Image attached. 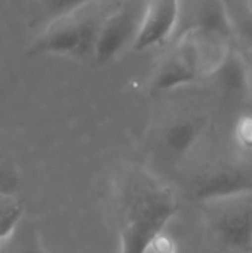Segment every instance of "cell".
<instances>
[{
    "instance_id": "obj_7",
    "label": "cell",
    "mask_w": 252,
    "mask_h": 253,
    "mask_svg": "<svg viewBox=\"0 0 252 253\" xmlns=\"http://www.w3.org/2000/svg\"><path fill=\"white\" fill-rule=\"evenodd\" d=\"M252 191V176L235 168L203 172L192 182V196L201 203Z\"/></svg>"
},
{
    "instance_id": "obj_9",
    "label": "cell",
    "mask_w": 252,
    "mask_h": 253,
    "mask_svg": "<svg viewBox=\"0 0 252 253\" xmlns=\"http://www.w3.org/2000/svg\"><path fill=\"white\" fill-rule=\"evenodd\" d=\"M208 127L206 116L183 117L172 122L163 132L162 144L165 150L174 157L189 154L201 141Z\"/></svg>"
},
{
    "instance_id": "obj_1",
    "label": "cell",
    "mask_w": 252,
    "mask_h": 253,
    "mask_svg": "<svg viewBox=\"0 0 252 253\" xmlns=\"http://www.w3.org/2000/svg\"><path fill=\"white\" fill-rule=\"evenodd\" d=\"M111 206L119 253H150L177 215L178 199L169 184L147 169L131 166L114 184Z\"/></svg>"
},
{
    "instance_id": "obj_11",
    "label": "cell",
    "mask_w": 252,
    "mask_h": 253,
    "mask_svg": "<svg viewBox=\"0 0 252 253\" xmlns=\"http://www.w3.org/2000/svg\"><path fill=\"white\" fill-rule=\"evenodd\" d=\"M95 0H45V7L50 19H56L61 16L77 13L86 9Z\"/></svg>"
},
{
    "instance_id": "obj_16",
    "label": "cell",
    "mask_w": 252,
    "mask_h": 253,
    "mask_svg": "<svg viewBox=\"0 0 252 253\" xmlns=\"http://www.w3.org/2000/svg\"><path fill=\"white\" fill-rule=\"evenodd\" d=\"M248 4H250V7L252 9V0H248Z\"/></svg>"
},
{
    "instance_id": "obj_2",
    "label": "cell",
    "mask_w": 252,
    "mask_h": 253,
    "mask_svg": "<svg viewBox=\"0 0 252 253\" xmlns=\"http://www.w3.org/2000/svg\"><path fill=\"white\" fill-rule=\"evenodd\" d=\"M83 10L50 19L49 25L30 43L28 56H92L100 22Z\"/></svg>"
},
{
    "instance_id": "obj_8",
    "label": "cell",
    "mask_w": 252,
    "mask_h": 253,
    "mask_svg": "<svg viewBox=\"0 0 252 253\" xmlns=\"http://www.w3.org/2000/svg\"><path fill=\"white\" fill-rule=\"evenodd\" d=\"M220 89L229 96H250V70L245 53L230 47L215 71L211 74Z\"/></svg>"
},
{
    "instance_id": "obj_12",
    "label": "cell",
    "mask_w": 252,
    "mask_h": 253,
    "mask_svg": "<svg viewBox=\"0 0 252 253\" xmlns=\"http://www.w3.org/2000/svg\"><path fill=\"white\" fill-rule=\"evenodd\" d=\"M232 12V10H230ZM233 24H235V31L239 33L241 39L247 44L248 50H252V9L247 3L239 9V13L233 15Z\"/></svg>"
},
{
    "instance_id": "obj_14",
    "label": "cell",
    "mask_w": 252,
    "mask_h": 253,
    "mask_svg": "<svg viewBox=\"0 0 252 253\" xmlns=\"http://www.w3.org/2000/svg\"><path fill=\"white\" fill-rule=\"evenodd\" d=\"M18 253H45V251L42 249L40 242L36 237V234L28 233L24 236V240L18 249Z\"/></svg>"
},
{
    "instance_id": "obj_5",
    "label": "cell",
    "mask_w": 252,
    "mask_h": 253,
    "mask_svg": "<svg viewBox=\"0 0 252 253\" xmlns=\"http://www.w3.org/2000/svg\"><path fill=\"white\" fill-rule=\"evenodd\" d=\"M138 18L129 7H120L105 16L97 31L92 58L98 65L111 62L126 46H132L138 33Z\"/></svg>"
},
{
    "instance_id": "obj_10",
    "label": "cell",
    "mask_w": 252,
    "mask_h": 253,
    "mask_svg": "<svg viewBox=\"0 0 252 253\" xmlns=\"http://www.w3.org/2000/svg\"><path fill=\"white\" fill-rule=\"evenodd\" d=\"M193 27L201 33L226 43H230L236 33L232 12L223 0H205L199 7L196 24Z\"/></svg>"
},
{
    "instance_id": "obj_4",
    "label": "cell",
    "mask_w": 252,
    "mask_h": 253,
    "mask_svg": "<svg viewBox=\"0 0 252 253\" xmlns=\"http://www.w3.org/2000/svg\"><path fill=\"white\" fill-rule=\"evenodd\" d=\"M203 76L199 46L193 31L183 33L174 50L157 67L151 79V92L160 93L195 83Z\"/></svg>"
},
{
    "instance_id": "obj_15",
    "label": "cell",
    "mask_w": 252,
    "mask_h": 253,
    "mask_svg": "<svg viewBox=\"0 0 252 253\" xmlns=\"http://www.w3.org/2000/svg\"><path fill=\"white\" fill-rule=\"evenodd\" d=\"M245 58H247V62H248V70H250V99L252 102V50H248L245 53Z\"/></svg>"
},
{
    "instance_id": "obj_6",
    "label": "cell",
    "mask_w": 252,
    "mask_h": 253,
    "mask_svg": "<svg viewBox=\"0 0 252 253\" xmlns=\"http://www.w3.org/2000/svg\"><path fill=\"white\" fill-rule=\"evenodd\" d=\"M181 0H149L132 49L143 52L163 44L177 28Z\"/></svg>"
},
{
    "instance_id": "obj_3",
    "label": "cell",
    "mask_w": 252,
    "mask_h": 253,
    "mask_svg": "<svg viewBox=\"0 0 252 253\" xmlns=\"http://www.w3.org/2000/svg\"><path fill=\"white\" fill-rule=\"evenodd\" d=\"M215 240L230 251L252 253V191L202 203Z\"/></svg>"
},
{
    "instance_id": "obj_13",
    "label": "cell",
    "mask_w": 252,
    "mask_h": 253,
    "mask_svg": "<svg viewBox=\"0 0 252 253\" xmlns=\"http://www.w3.org/2000/svg\"><path fill=\"white\" fill-rule=\"evenodd\" d=\"M236 144L247 153L252 154V114H244L235 126Z\"/></svg>"
}]
</instances>
